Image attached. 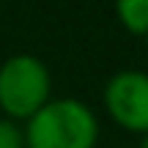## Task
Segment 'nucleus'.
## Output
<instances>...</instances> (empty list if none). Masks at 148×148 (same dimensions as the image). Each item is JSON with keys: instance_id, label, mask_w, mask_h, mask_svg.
I'll return each instance as SVG.
<instances>
[{"instance_id": "f257e3e1", "label": "nucleus", "mask_w": 148, "mask_h": 148, "mask_svg": "<svg viewBox=\"0 0 148 148\" xmlns=\"http://www.w3.org/2000/svg\"><path fill=\"white\" fill-rule=\"evenodd\" d=\"M99 115L77 96L49 99L36 115L25 121V148H96Z\"/></svg>"}, {"instance_id": "f03ea898", "label": "nucleus", "mask_w": 148, "mask_h": 148, "mask_svg": "<svg viewBox=\"0 0 148 148\" xmlns=\"http://www.w3.org/2000/svg\"><path fill=\"white\" fill-rule=\"evenodd\" d=\"M52 99L49 66L33 52H14L0 63V112L19 123Z\"/></svg>"}, {"instance_id": "7ed1b4c3", "label": "nucleus", "mask_w": 148, "mask_h": 148, "mask_svg": "<svg viewBox=\"0 0 148 148\" xmlns=\"http://www.w3.org/2000/svg\"><path fill=\"white\" fill-rule=\"evenodd\" d=\"M110 121L134 134H148V71L143 69H118L107 77L101 88Z\"/></svg>"}, {"instance_id": "20e7f679", "label": "nucleus", "mask_w": 148, "mask_h": 148, "mask_svg": "<svg viewBox=\"0 0 148 148\" xmlns=\"http://www.w3.org/2000/svg\"><path fill=\"white\" fill-rule=\"evenodd\" d=\"M115 16L132 36H148V0H115Z\"/></svg>"}, {"instance_id": "39448f33", "label": "nucleus", "mask_w": 148, "mask_h": 148, "mask_svg": "<svg viewBox=\"0 0 148 148\" xmlns=\"http://www.w3.org/2000/svg\"><path fill=\"white\" fill-rule=\"evenodd\" d=\"M0 148H25V137H22L19 123L8 121L0 115Z\"/></svg>"}, {"instance_id": "423d86ee", "label": "nucleus", "mask_w": 148, "mask_h": 148, "mask_svg": "<svg viewBox=\"0 0 148 148\" xmlns=\"http://www.w3.org/2000/svg\"><path fill=\"white\" fill-rule=\"evenodd\" d=\"M140 148H148V134L143 137V143H140Z\"/></svg>"}, {"instance_id": "0eeeda50", "label": "nucleus", "mask_w": 148, "mask_h": 148, "mask_svg": "<svg viewBox=\"0 0 148 148\" xmlns=\"http://www.w3.org/2000/svg\"><path fill=\"white\" fill-rule=\"evenodd\" d=\"M145 47H148V36H145Z\"/></svg>"}]
</instances>
